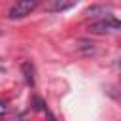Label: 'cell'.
Segmentation results:
<instances>
[{"mask_svg": "<svg viewBox=\"0 0 121 121\" xmlns=\"http://www.w3.org/2000/svg\"><path fill=\"white\" fill-rule=\"evenodd\" d=\"M36 6H38V0H19L9 8L8 17L9 19H23V17L30 15V11L36 9Z\"/></svg>", "mask_w": 121, "mask_h": 121, "instance_id": "cell-1", "label": "cell"}, {"mask_svg": "<svg viewBox=\"0 0 121 121\" xmlns=\"http://www.w3.org/2000/svg\"><path fill=\"white\" fill-rule=\"evenodd\" d=\"M119 26H121V25H119L117 19H113V17H104V19H100V21L91 23V25H89V30L95 32V34H104V32L117 30Z\"/></svg>", "mask_w": 121, "mask_h": 121, "instance_id": "cell-2", "label": "cell"}, {"mask_svg": "<svg viewBox=\"0 0 121 121\" xmlns=\"http://www.w3.org/2000/svg\"><path fill=\"white\" fill-rule=\"evenodd\" d=\"M108 13H110V9H108L106 6H100V4H95V6H89V8L85 9V15H87V17H102V15H106V17H110Z\"/></svg>", "mask_w": 121, "mask_h": 121, "instance_id": "cell-3", "label": "cell"}, {"mask_svg": "<svg viewBox=\"0 0 121 121\" xmlns=\"http://www.w3.org/2000/svg\"><path fill=\"white\" fill-rule=\"evenodd\" d=\"M76 49L79 53H83V55H91V53H95V43L89 42V40H78L76 42Z\"/></svg>", "mask_w": 121, "mask_h": 121, "instance_id": "cell-4", "label": "cell"}, {"mask_svg": "<svg viewBox=\"0 0 121 121\" xmlns=\"http://www.w3.org/2000/svg\"><path fill=\"white\" fill-rule=\"evenodd\" d=\"M21 70H23L25 81H26L30 87H34V68H32V64H30V62H23V64H21Z\"/></svg>", "mask_w": 121, "mask_h": 121, "instance_id": "cell-5", "label": "cell"}, {"mask_svg": "<svg viewBox=\"0 0 121 121\" xmlns=\"http://www.w3.org/2000/svg\"><path fill=\"white\" fill-rule=\"evenodd\" d=\"M70 8H74V2H62V0H55L49 6L51 11H64V9H70Z\"/></svg>", "mask_w": 121, "mask_h": 121, "instance_id": "cell-6", "label": "cell"}, {"mask_svg": "<svg viewBox=\"0 0 121 121\" xmlns=\"http://www.w3.org/2000/svg\"><path fill=\"white\" fill-rule=\"evenodd\" d=\"M6 110H8V104L6 102H0V113H4Z\"/></svg>", "mask_w": 121, "mask_h": 121, "instance_id": "cell-7", "label": "cell"}, {"mask_svg": "<svg viewBox=\"0 0 121 121\" xmlns=\"http://www.w3.org/2000/svg\"><path fill=\"white\" fill-rule=\"evenodd\" d=\"M45 113H47V119H49V121H55V117H53V113H51V112H45Z\"/></svg>", "mask_w": 121, "mask_h": 121, "instance_id": "cell-8", "label": "cell"}]
</instances>
